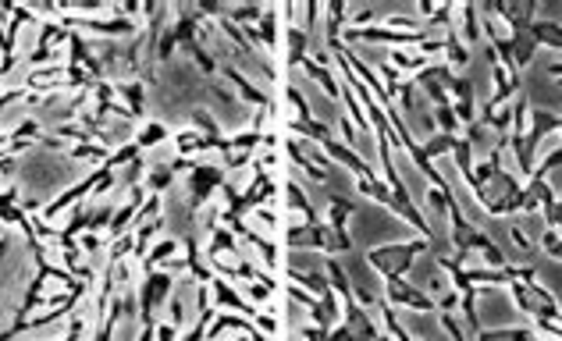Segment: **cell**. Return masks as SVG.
<instances>
[{
  "label": "cell",
  "instance_id": "obj_1",
  "mask_svg": "<svg viewBox=\"0 0 562 341\" xmlns=\"http://www.w3.org/2000/svg\"><path fill=\"white\" fill-rule=\"evenodd\" d=\"M161 142H168V128H164V125H157V121H146V125L136 132V146H139V149L161 146Z\"/></svg>",
  "mask_w": 562,
  "mask_h": 341
},
{
  "label": "cell",
  "instance_id": "obj_2",
  "mask_svg": "<svg viewBox=\"0 0 562 341\" xmlns=\"http://www.w3.org/2000/svg\"><path fill=\"white\" fill-rule=\"evenodd\" d=\"M175 249H178V242H175V238H161V242H157V245H153V249H150L146 263H150V267H157V263H171Z\"/></svg>",
  "mask_w": 562,
  "mask_h": 341
},
{
  "label": "cell",
  "instance_id": "obj_3",
  "mask_svg": "<svg viewBox=\"0 0 562 341\" xmlns=\"http://www.w3.org/2000/svg\"><path fill=\"white\" fill-rule=\"evenodd\" d=\"M157 338H161V341H175V338H178V327H175V324H161V327H157Z\"/></svg>",
  "mask_w": 562,
  "mask_h": 341
}]
</instances>
